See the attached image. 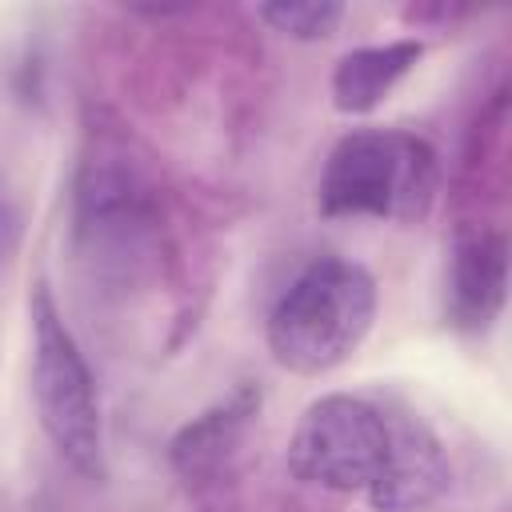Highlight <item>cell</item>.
Segmentation results:
<instances>
[{
    "instance_id": "cell-9",
    "label": "cell",
    "mask_w": 512,
    "mask_h": 512,
    "mask_svg": "<svg viewBox=\"0 0 512 512\" xmlns=\"http://www.w3.org/2000/svg\"><path fill=\"white\" fill-rule=\"evenodd\" d=\"M256 16L264 24H272L280 36H292V40H328L340 28V20H344V4H336V0L260 4Z\"/></svg>"
},
{
    "instance_id": "cell-7",
    "label": "cell",
    "mask_w": 512,
    "mask_h": 512,
    "mask_svg": "<svg viewBox=\"0 0 512 512\" xmlns=\"http://www.w3.org/2000/svg\"><path fill=\"white\" fill-rule=\"evenodd\" d=\"M508 296V244L492 228L464 232L448 268V320L460 332H484L496 324Z\"/></svg>"
},
{
    "instance_id": "cell-3",
    "label": "cell",
    "mask_w": 512,
    "mask_h": 512,
    "mask_svg": "<svg viewBox=\"0 0 512 512\" xmlns=\"http://www.w3.org/2000/svg\"><path fill=\"white\" fill-rule=\"evenodd\" d=\"M72 244L80 264L108 284L140 280L160 244V200L120 144H96L72 184Z\"/></svg>"
},
{
    "instance_id": "cell-4",
    "label": "cell",
    "mask_w": 512,
    "mask_h": 512,
    "mask_svg": "<svg viewBox=\"0 0 512 512\" xmlns=\"http://www.w3.org/2000/svg\"><path fill=\"white\" fill-rule=\"evenodd\" d=\"M440 188L436 148L404 128H352L324 160L316 204L324 216H376L412 224Z\"/></svg>"
},
{
    "instance_id": "cell-8",
    "label": "cell",
    "mask_w": 512,
    "mask_h": 512,
    "mask_svg": "<svg viewBox=\"0 0 512 512\" xmlns=\"http://www.w3.org/2000/svg\"><path fill=\"white\" fill-rule=\"evenodd\" d=\"M420 56H424L420 40H388L344 52L332 68V104L344 116H368L420 64Z\"/></svg>"
},
{
    "instance_id": "cell-5",
    "label": "cell",
    "mask_w": 512,
    "mask_h": 512,
    "mask_svg": "<svg viewBox=\"0 0 512 512\" xmlns=\"http://www.w3.org/2000/svg\"><path fill=\"white\" fill-rule=\"evenodd\" d=\"M28 320H32V396H36L40 428L72 472L88 480H104V420H100L96 376L48 280L32 284Z\"/></svg>"
},
{
    "instance_id": "cell-6",
    "label": "cell",
    "mask_w": 512,
    "mask_h": 512,
    "mask_svg": "<svg viewBox=\"0 0 512 512\" xmlns=\"http://www.w3.org/2000/svg\"><path fill=\"white\" fill-rule=\"evenodd\" d=\"M260 412V388L240 384L200 416H192L168 444V460L184 484H212L232 464L236 448L244 444L248 424Z\"/></svg>"
},
{
    "instance_id": "cell-10",
    "label": "cell",
    "mask_w": 512,
    "mask_h": 512,
    "mask_svg": "<svg viewBox=\"0 0 512 512\" xmlns=\"http://www.w3.org/2000/svg\"><path fill=\"white\" fill-rule=\"evenodd\" d=\"M16 240H20V212H16L12 196L0 188V260L16 248Z\"/></svg>"
},
{
    "instance_id": "cell-1",
    "label": "cell",
    "mask_w": 512,
    "mask_h": 512,
    "mask_svg": "<svg viewBox=\"0 0 512 512\" xmlns=\"http://www.w3.org/2000/svg\"><path fill=\"white\" fill-rule=\"evenodd\" d=\"M288 472L312 488L360 492L376 512H416L448 488L436 432L412 412L352 392H328L304 408L288 440Z\"/></svg>"
},
{
    "instance_id": "cell-2",
    "label": "cell",
    "mask_w": 512,
    "mask_h": 512,
    "mask_svg": "<svg viewBox=\"0 0 512 512\" xmlns=\"http://www.w3.org/2000/svg\"><path fill=\"white\" fill-rule=\"evenodd\" d=\"M376 280L364 264L344 256L308 260L276 296L264 336L280 368L320 376L340 368L372 332Z\"/></svg>"
}]
</instances>
